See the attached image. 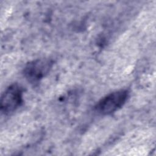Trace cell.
<instances>
[{"mask_svg": "<svg viewBox=\"0 0 156 156\" xmlns=\"http://www.w3.org/2000/svg\"><path fill=\"white\" fill-rule=\"evenodd\" d=\"M52 64V60L48 58L32 60L24 67V77L30 83L38 82L49 73Z\"/></svg>", "mask_w": 156, "mask_h": 156, "instance_id": "3", "label": "cell"}, {"mask_svg": "<svg viewBox=\"0 0 156 156\" xmlns=\"http://www.w3.org/2000/svg\"><path fill=\"white\" fill-rule=\"evenodd\" d=\"M23 89L17 83L9 86L1 98V110L5 115L15 111L23 102Z\"/></svg>", "mask_w": 156, "mask_h": 156, "instance_id": "2", "label": "cell"}, {"mask_svg": "<svg viewBox=\"0 0 156 156\" xmlns=\"http://www.w3.org/2000/svg\"><path fill=\"white\" fill-rule=\"evenodd\" d=\"M129 96L127 90L113 91L98 101L95 106L96 111L101 115H110L121 108L126 103Z\"/></svg>", "mask_w": 156, "mask_h": 156, "instance_id": "1", "label": "cell"}]
</instances>
